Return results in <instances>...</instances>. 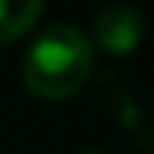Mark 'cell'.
Listing matches in <instances>:
<instances>
[{
  "label": "cell",
  "instance_id": "1",
  "mask_svg": "<svg viewBox=\"0 0 154 154\" xmlns=\"http://www.w3.org/2000/svg\"><path fill=\"white\" fill-rule=\"evenodd\" d=\"M91 63H94V51L88 35L69 22H54L25 51L22 82L38 97L63 101L88 82Z\"/></svg>",
  "mask_w": 154,
  "mask_h": 154
},
{
  "label": "cell",
  "instance_id": "2",
  "mask_svg": "<svg viewBox=\"0 0 154 154\" xmlns=\"http://www.w3.org/2000/svg\"><path fill=\"white\" fill-rule=\"evenodd\" d=\"M94 41L107 54H129L145 35V13L132 3H110L94 16Z\"/></svg>",
  "mask_w": 154,
  "mask_h": 154
},
{
  "label": "cell",
  "instance_id": "3",
  "mask_svg": "<svg viewBox=\"0 0 154 154\" xmlns=\"http://www.w3.org/2000/svg\"><path fill=\"white\" fill-rule=\"evenodd\" d=\"M41 13L44 3L38 0H0V44H10L22 32H29Z\"/></svg>",
  "mask_w": 154,
  "mask_h": 154
},
{
  "label": "cell",
  "instance_id": "4",
  "mask_svg": "<svg viewBox=\"0 0 154 154\" xmlns=\"http://www.w3.org/2000/svg\"><path fill=\"white\" fill-rule=\"evenodd\" d=\"M82 154H104V151H82Z\"/></svg>",
  "mask_w": 154,
  "mask_h": 154
}]
</instances>
